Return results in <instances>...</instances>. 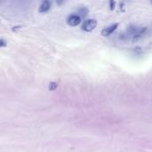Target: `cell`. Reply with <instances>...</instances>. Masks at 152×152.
I'll use <instances>...</instances> for the list:
<instances>
[{
    "label": "cell",
    "instance_id": "cell-1",
    "mask_svg": "<svg viewBox=\"0 0 152 152\" xmlns=\"http://www.w3.org/2000/svg\"><path fill=\"white\" fill-rule=\"evenodd\" d=\"M97 26V21L96 20H93V19H89V20H86L83 25H82V29L84 31H92L94 28H95V27Z\"/></svg>",
    "mask_w": 152,
    "mask_h": 152
},
{
    "label": "cell",
    "instance_id": "cell-2",
    "mask_svg": "<svg viewBox=\"0 0 152 152\" xmlns=\"http://www.w3.org/2000/svg\"><path fill=\"white\" fill-rule=\"evenodd\" d=\"M68 24L71 27H76L81 22V16L77 15V14H72L68 17Z\"/></svg>",
    "mask_w": 152,
    "mask_h": 152
},
{
    "label": "cell",
    "instance_id": "cell-3",
    "mask_svg": "<svg viewBox=\"0 0 152 152\" xmlns=\"http://www.w3.org/2000/svg\"><path fill=\"white\" fill-rule=\"evenodd\" d=\"M118 23H114V24L103 28V30L102 31V35L103 37H109L118 28Z\"/></svg>",
    "mask_w": 152,
    "mask_h": 152
},
{
    "label": "cell",
    "instance_id": "cell-4",
    "mask_svg": "<svg viewBox=\"0 0 152 152\" xmlns=\"http://www.w3.org/2000/svg\"><path fill=\"white\" fill-rule=\"evenodd\" d=\"M51 7V4L49 2V0H44L42 2V4L39 6V12H47L50 10Z\"/></svg>",
    "mask_w": 152,
    "mask_h": 152
},
{
    "label": "cell",
    "instance_id": "cell-5",
    "mask_svg": "<svg viewBox=\"0 0 152 152\" xmlns=\"http://www.w3.org/2000/svg\"><path fill=\"white\" fill-rule=\"evenodd\" d=\"M147 30V28H138V30L134 34L133 36V41H137L144 33L145 31Z\"/></svg>",
    "mask_w": 152,
    "mask_h": 152
},
{
    "label": "cell",
    "instance_id": "cell-6",
    "mask_svg": "<svg viewBox=\"0 0 152 152\" xmlns=\"http://www.w3.org/2000/svg\"><path fill=\"white\" fill-rule=\"evenodd\" d=\"M78 13L80 14V16L85 17V16H86L87 13H88V9L86 8V7H82V8H80V9L78 10Z\"/></svg>",
    "mask_w": 152,
    "mask_h": 152
},
{
    "label": "cell",
    "instance_id": "cell-7",
    "mask_svg": "<svg viewBox=\"0 0 152 152\" xmlns=\"http://www.w3.org/2000/svg\"><path fill=\"white\" fill-rule=\"evenodd\" d=\"M110 10L113 11L116 6V2L114 0H110Z\"/></svg>",
    "mask_w": 152,
    "mask_h": 152
},
{
    "label": "cell",
    "instance_id": "cell-8",
    "mask_svg": "<svg viewBox=\"0 0 152 152\" xmlns=\"http://www.w3.org/2000/svg\"><path fill=\"white\" fill-rule=\"evenodd\" d=\"M56 87H57V84H56V83H54V82H52V83L50 84L49 89H50V90H54Z\"/></svg>",
    "mask_w": 152,
    "mask_h": 152
},
{
    "label": "cell",
    "instance_id": "cell-9",
    "mask_svg": "<svg viewBox=\"0 0 152 152\" xmlns=\"http://www.w3.org/2000/svg\"><path fill=\"white\" fill-rule=\"evenodd\" d=\"M6 45H7V43H6V42L2 38V39L0 40V47H1V48H3V47H5Z\"/></svg>",
    "mask_w": 152,
    "mask_h": 152
},
{
    "label": "cell",
    "instance_id": "cell-10",
    "mask_svg": "<svg viewBox=\"0 0 152 152\" xmlns=\"http://www.w3.org/2000/svg\"><path fill=\"white\" fill-rule=\"evenodd\" d=\"M64 2H65V0H56V4H57V5H59V6L62 5V4H64Z\"/></svg>",
    "mask_w": 152,
    "mask_h": 152
},
{
    "label": "cell",
    "instance_id": "cell-11",
    "mask_svg": "<svg viewBox=\"0 0 152 152\" xmlns=\"http://www.w3.org/2000/svg\"><path fill=\"white\" fill-rule=\"evenodd\" d=\"M151 3H152V0H151Z\"/></svg>",
    "mask_w": 152,
    "mask_h": 152
}]
</instances>
